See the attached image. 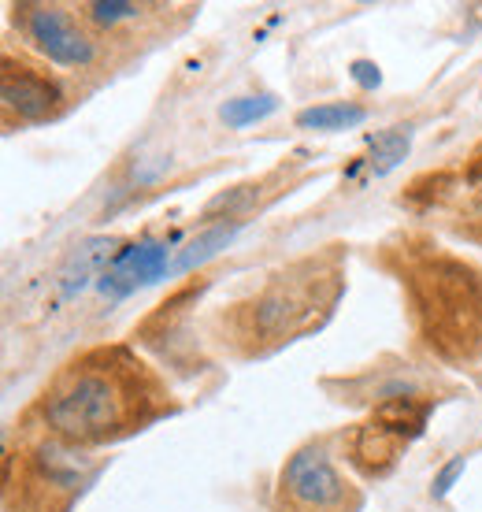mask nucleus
I'll list each match as a JSON object with an SVG mask.
<instances>
[{"label":"nucleus","instance_id":"f257e3e1","mask_svg":"<svg viewBox=\"0 0 482 512\" xmlns=\"http://www.w3.org/2000/svg\"><path fill=\"white\" fill-rule=\"evenodd\" d=\"M164 412V390L130 349H89L52 379L41 416L56 442L101 446L141 431Z\"/></svg>","mask_w":482,"mask_h":512},{"label":"nucleus","instance_id":"f03ea898","mask_svg":"<svg viewBox=\"0 0 482 512\" xmlns=\"http://www.w3.org/2000/svg\"><path fill=\"white\" fill-rule=\"evenodd\" d=\"M419 334L445 360L482 353V271L457 256H423L408 275Z\"/></svg>","mask_w":482,"mask_h":512},{"label":"nucleus","instance_id":"7ed1b4c3","mask_svg":"<svg viewBox=\"0 0 482 512\" xmlns=\"http://www.w3.org/2000/svg\"><path fill=\"white\" fill-rule=\"evenodd\" d=\"M338 294H342L338 275H330L316 264L290 268L286 275H275L267 282L249 305H238V312H234L238 338L249 342V353L282 346L308 327H316V312L327 316Z\"/></svg>","mask_w":482,"mask_h":512},{"label":"nucleus","instance_id":"20e7f679","mask_svg":"<svg viewBox=\"0 0 482 512\" xmlns=\"http://www.w3.org/2000/svg\"><path fill=\"white\" fill-rule=\"evenodd\" d=\"M279 512H356L360 494L330 464L323 446L297 449L279 475Z\"/></svg>","mask_w":482,"mask_h":512},{"label":"nucleus","instance_id":"39448f33","mask_svg":"<svg viewBox=\"0 0 482 512\" xmlns=\"http://www.w3.org/2000/svg\"><path fill=\"white\" fill-rule=\"evenodd\" d=\"M23 12V30L30 45L49 56L52 64H64V67H89L93 64V41L78 30L75 15L56 8V4H26L19 8Z\"/></svg>","mask_w":482,"mask_h":512},{"label":"nucleus","instance_id":"423d86ee","mask_svg":"<svg viewBox=\"0 0 482 512\" xmlns=\"http://www.w3.org/2000/svg\"><path fill=\"white\" fill-rule=\"evenodd\" d=\"M0 97H4V112L19 116L23 123H41L60 112L64 93L49 75H41L34 67L4 60V78H0Z\"/></svg>","mask_w":482,"mask_h":512},{"label":"nucleus","instance_id":"0eeeda50","mask_svg":"<svg viewBox=\"0 0 482 512\" xmlns=\"http://www.w3.org/2000/svg\"><path fill=\"white\" fill-rule=\"evenodd\" d=\"M164 275H167V245L153 242V238H141V242L115 253V260L108 264L101 282H97V290L104 297L119 301V297L134 294L138 286H149V282L164 279Z\"/></svg>","mask_w":482,"mask_h":512},{"label":"nucleus","instance_id":"6e6552de","mask_svg":"<svg viewBox=\"0 0 482 512\" xmlns=\"http://www.w3.org/2000/svg\"><path fill=\"white\" fill-rule=\"evenodd\" d=\"M408 442H412V438H405L401 431H394V427H386V423H379L371 416L353 438V464L364 475L379 479V475H386L394 468L397 457L408 449Z\"/></svg>","mask_w":482,"mask_h":512},{"label":"nucleus","instance_id":"1a4fd4ad","mask_svg":"<svg viewBox=\"0 0 482 512\" xmlns=\"http://www.w3.org/2000/svg\"><path fill=\"white\" fill-rule=\"evenodd\" d=\"M115 260V242L108 238H89L86 245H78L71 260L60 268V294L75 297L89 286V279L101 282V275L108 271V264Z\"/></svg>","mask_w":482,"mask_h":512},{"label":"nucleus","instance_id":"9d476101","mask_svg":"<svg viewBox=\"0 0 482 512\" xmlns=\"http://www.w3.org/2000/svg\"><path fill=\"white\" fill-rule=\"evenodd\" d=\"M241 231V223H223V227H212V231H204L201 238H193L186 249H182V256L175 260V275H182V271H193L201 268V264H208L212 256L219 253V249H227L230 242H234V234Z\"/></svg>","mask_w":482,"mask_h":512},{"label":"nucleus","instance_id":"9b49d317","mask_svg":"<svg viewBox=\"0 0 482 512\" xmlns=\"http://www.w3.org/2000/svg\"><path fill=\"white\" fill-rule=\"evenodd\" d=\"M364 108L360 104H319V108H305L301 116H297V127L305 130H345V127H356V123H364Z\"/></svg>","mask_w":482,"mask_h":512},{"label":"nucleus","instance_id":"f8f14e48","mask_svg":"<svg viewBox=\"0 0 482 512\" xmlns=\"http://www.w3.org/2000/svg\"><path fill=\"white\" fill-rule=\"evenodd\" d=\"M408 145H412V130L408 127H394L379 134V138H371V171L375 175H386V171H394L401 160H405Z\"/></svg>","mask_w":482,"mask_h":512},{"label":"nucleus","instance_id":"ddd939ff","mask_svg":"<svg viewBox=\"0 0 482 512\" xmlns=\"http://www.w3.org/2000/svg\"><path fill=\"white\" fill-rule=\"evenodd\" d=\"M279 108V101L271 97V93H260V97H238V101H227L223 104V123L227 127H249L256 119L271 116Z\"/></svg>","mask_w":482,"mask_h":512},{"label":"nucleus","instance_id":"4468645a","mask_svg":"<svg viewBox=\"0 0 482 512\" xmlns=\"http://www.w3.org/2000/svg\"><path fill=\"white\" fill-rule=\"evenodd\" d=\"M145 12L141 4H130V0H97V4H86V15L97 26H115L123 19H138Z\"/></svg>","mask_w":482,"mask_h":512},{"label":"nucleus","instance_id":"2eb2a0df","mask_svg":"<svg viewBox=\"0 0 482 512\" xmlns=\"http://www.w3.org/2000/svg\"><path fill=\"white\" fill-rule=\"evenodd\" d=\"M460 475H464V457H453V461H449L442 472H438V479H434V498H445V494L453 490V483H457Z\"/></svg>","mask_w":482,"mask_h":512},{"label":"nucleus","instance_id":"dca6fc26","mask_svg":"<svg viewBox=\"0 0 482 512\" xmlns=\"http://www.w3.org/2000/svg\"><path fill=\"white\" fill-rule=\"evenodd\" d=\"M353 78L360 82V86H364V90H375V86L382 82L379 67L371 64V60H356V64H353Z\"/></svg>","mask_w":482,"mask_h":512}]
</instances>
